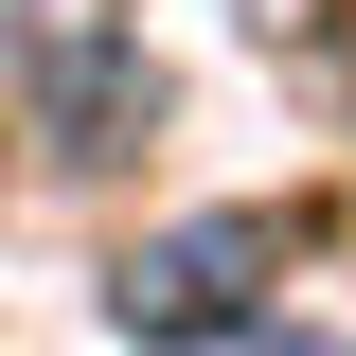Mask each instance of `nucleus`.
Listing matches in <instances>:
<instances>
[{"instance_id": "1", "label": "nucleus", "mask_w": 356, "mask_h": 356, "mask_svg": "<svg viewBox=\"0 0 356 356\" xmlns=\"http://www.w3.org/2000/svg\"><path fill=\"white\" fill-rule=\"evenodd\" d=\"M285 250H303V214H178V232H143V250L107 267V321H125L143 356H178V339H232V321L285 285Z\"/></svg>"}, {"instance_id": "2", "label": "nucleus", "mask_w": 356, "mask_h": 356, "mask_svg": "<svg viewBox=\"0 0 356 356\" xmlns=\"http://www.w3.org/2000/svg\"><path fill=\"white\" fill-rule=\"evenodd\" d=\"M0 72H18V107L89 161V143L125 125V0H0Z\"/></svg>"}, {"instance_id": "3", "label": "nucleus", "mask_w": 356, "mask_h": 356, "mask_svg": "<svg viewBox=\"0 0 356 356\" xmlns=\"http://www.w3.org/2000/svg\"><path fill=\"white\" fill-rule=\"evenodd\" d=\"M250 356H356V339H250Z\"/></svg>"}]
</instances>
